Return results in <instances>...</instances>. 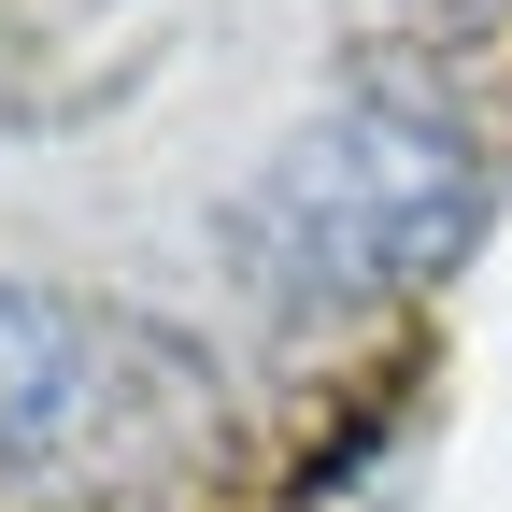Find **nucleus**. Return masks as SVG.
Masks as SVG:
<instances>
[{"mask_svg":"<svg viewBox=\"0 0 512 512\" xmlns=\"http://www.w3.org/2000/svg\"><path fill=\"white\" fill-rule=\"evenodd\" d=\"M470 214H484V171L441 114L342 100V114H313L256 157V185L228 200V271L271 313H356L384 285L441 271L470 242Z\"/></svg>","mask_w":512,"mask_h":512,"instance_id":"nucleus-1","label":"nucleus"},{"mask_svg":"<svg viewBox=\"0 0 512 512\" xmlns=\"http://www.w3.org/2000/svg\"><path fill=\"white\" fill-rule=\"evenodd\" d=\"M86 399H100V313L29 285V271H0V470L57 456L86 427Z\"/></svg>","mask_w":512,"mask_h":512,"instance_id":"nucleus-2","label":"nucleus"}]
</instances>
